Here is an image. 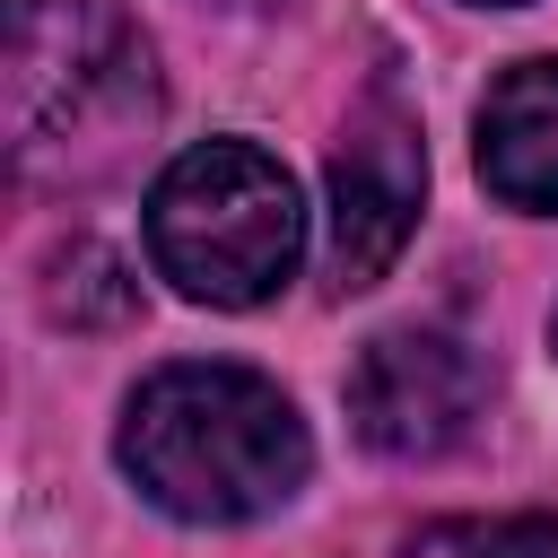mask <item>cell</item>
Here are the masks:
<instances>
[{
	"instance_id": "8fae6325",
	"label": "cell",
	"mask_w": 558,
	"mask_h": 558,
	"mask_svg": "<svg viewBox=\"0 0 558 558\" xmlns=\"http://www.w3.org/2000/svg\"><path fill=\"white\" fill-rule=\"evenodd\" d=\"M488 9H514V0H488Z\"/></svg>"
},
{
	"instance_id": "52a82bcc",
	"label": "cell",
	"mask_w": 558,
	"mask_h": 558,
	"mask_svg": "<svg viewBox=\"0 0 558 558\" xmlns=\"http://www.w3.org/2000/svg\"><path fill=\"white\" fill-rule=\"evenodd\" d=\"M131 305H140V288L122 279V262L105 253V244H70V253H52L44 262V314L52 323H70V331H105V323H131Z\"/></svg>"
},
{
	"instance_id": "ba28073f",
	"label": "cell",
	"mask_w": 558,
	"mask_h": 558,
	"mask_svg": "<svg viewBox=\"0 0 558 558\" xmlns=\"http://www.w3.org/2000/svg\"><path fill=\"white\" fill-rule=\"evenodd\" d=\"M410 558H558V514H497V523H436Z\"/></svg>"
},
{
	"instance_id": "8992f818",
	"label": "cell",
	"mask_w": 558,
	"mask_h": 558,
	"mask_svg": "<svg viewBox=\"0 0 558 558\" xmlns=\"http://www.w3.org/2000/svg\"><path fill=\"white\" fill-rule=\"evenodd\" d=\"M480 174L506 209L558 218V61H514L480 105Z\"/></svg>"
},
{
	"instance_id": "5b68a950",
	"label": "cell",
	"mask_w": 558,
	"mask_h": 558,
	"mask_svg": "<svg viewBox=\"0 0 558 558\" xmlns=\"http://www.w3.org/2000/svg\"><path fill=\"white\" fill-rule=\"evenodd\" d=\"M480 357L445 331H384L349 375V418L392 462H436L480 418Z\"/></svg>"
},
{
	"instance_id": "9c48e42d",
	"label": "cell",
	"mask_w": 558,
	"mask_h": 558,
	"mask_svg": "<svg viewBox=\"0 0 558 558\" xmlns=\"http://www.w3.org/2000/svg\"><path fill=\"white\" fill-rule=\"evenodd\" d=\"M235 9H270V0H235Z\"/></svg>"
},
{
	"instance_id": "7a4b0ae2",
	"label": "cell",
	"mask_w": 558,
	"mask_h": 558,
	"mask_svg": "<svg viewBox=\"0 0 558 558\" xmlns=\"http://www.w3.org/2000/svg\"><path fill=\"white\" fill-rule=\"evenodd\" d=\"M9 148L35 183L113 174L157 122V52L113 0H9Z\"/></svg>"
},
{
	"instance_id": "6da1fadb",
	"label": "cell",
	"mask_w": 558,
	"mask_h": 558,
	"mask_svg": "<svg viewBox=\"0 0 558 558\" xmlns=\"http://www.w3.org/2000/svg\"><path fill=\"white\" fill-rule=\"evenodd\" d=\"M122 471L174 523H253L314 471L305 418L253 366H157L122 410Z\"/></svg>"
},
{
	"instance_id": "30bf717a",
	"label": "cell",
	"mask_w": 558,
	"mask_h": 558,
	"mask_svg": "<svg viewBox=\"0 0 558 558\" xmlns=\"http://www.w3.org/2000/svg\"><path fill=\"white\" fill-rule=\"evenodd\" d=\"M549 340H558V314H549Z\"/></svg>"
},
{
	"instance_id": "277c9868",
	"label": "cell",
	"mask_w": 558,
	"mask_h": 558,
	"mask_svg": "<svg viewBox=\"0 0 558 558\" xmlns=\"http://www.w3.org/2000/svg\"><path fill=\"white\" fill-rule=\"evenodd\" d=\"M418 192H427L418 113L401 105L392 78H375L331 148V279L340 288H366L392 270V253L418 227Z\"/></svg>"
},
{
	"instance_id": "3957f363",
	"label": "cell",
	"mask_w": 558,
	"mask_h": 558,
	"mask_svg": "<svg viewBox=\"0 0 558 558\" xmlns=\"http://www.w3.org/2000/svg\"><path fill=\"white\" fill-rule=\"evenodd\" d=\"M148 253L192 305H262L305 253V209L279 157L253 140L183 148L148 192Z\"/></svg>"
}]
</instances>
